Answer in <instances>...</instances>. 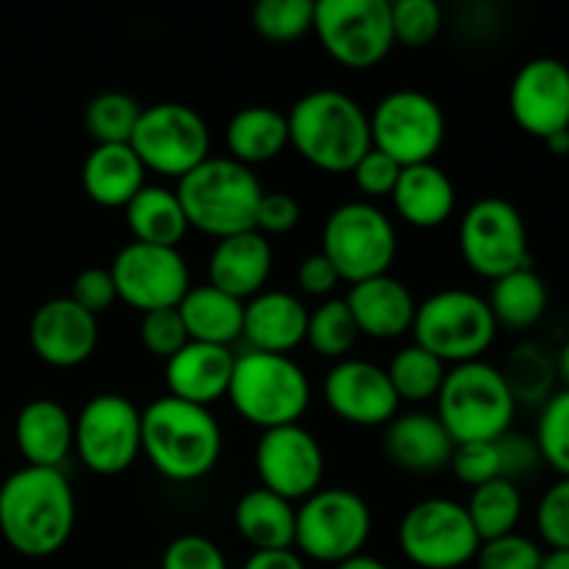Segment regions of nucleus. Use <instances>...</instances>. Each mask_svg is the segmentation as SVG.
Returning a JSON list of instances; mask_svg holds the SVG:
<instances>
[{"label":"nucleus","instance_id":"f257e3e1","mask_svg":"<svg viewBox=\"0 0 569 569\" xmlns=\"http://www.w3.org/2000/svg\"><path fill=\"white\" fill-rule=\"evenodd\" d=\"M78 503L70 478L53 467H22L0 483V537L26 559H48L70 542Z\"/></svg>","mask_w":569,"mask_h":569},{"label":"nucleus","instance_id":"f03ea898","mask_svg":"<svg viewBox=\"0 0 569 569\" xmlns=\"http://www.w3.org/2000/svg\"><path fill=\"white\" fill-rule=\"evenodd\" d=\"M142 456L167 481L194 483L220 465L222 428L211 409L164 395L142 409Z\"/></svg>","mask_w":569,"mask_h":569},{"label":"nucleus","instance_id":"7ed1b4c3","mask_svg":"<svg viewBox=\"0 0 569 569\" xmlns=\"http://www.w3.org/2000/svg\"><path fill=\"white\" fill-rule=\"evenodd\" d=\"M289 144L300 159L331 176H345L372 148L370 114L339 89H311L287 111Z\"/></svg>","mask_w":569,"mask_h":569},{"label":"nucleus","instance_id":"20e7f679","mask_svg":"<svg viewBox=\"0 0 569 569\" xmlns=\"http://www.w3.org/2000/svg\"><path fill=\"white\" fill-rule=\"evenodd\" d=\"M176 194L189 228L220 242L237 233L256 231V209L264 187L250 167L228 156H209L178 181Z\"/></svg>","mask_w":569,"mask_h":569},{"label":"nucleus","instance_id":"39448f33","mask_svg":"<svg viewBox=\"0 0 569 569\" xmlns=\"http://www.w3.org/2000/svg\"><path fill=\"white\" fill-rule=\"evenodd\" d=\"M228 400L259 431L298 426L311 406V383L292 356L244 350L233 361Z\"/></svg>","mask_w":569,"mask_h":569},{"label":"nucleus","instance_id":"423d86ee","mask_svg":"<svg viewBox=\"0 0 569 569\" xmlns=\"http://www.w3.org/2000/svg\"><path fill=\"white\" fill-rule=\"evenodd\" d=\"M437 403L439 422L456 445L498 442L517 417V403L500 367L483 359L450 367Z\"/></svg>","mask_w":569,"mask_h":569},{"label":"nucleus","instance_id":"0eeeda50","mask_svg":"<svg viewBox=\"0 0 569 569\" xmlns=\"http://www.w3.org/2000/svg\"><path fill=\"white\" fill-rule=\"evenodd\" d=\"M411 337L445 367H456L483 359L498 337V322L481 295L470 289H439L417 303Z\"/></svg>","mask_w":569,"mask_h":569},{"label":"nucleus","instance_id":"6e6552de","mask_svg":"<svg viewBox=\"0 0 569 569\" xmlns=\"http://www.w3.org/2000/svg\"><path fill=\"white\" fill-rule=\"evenodd\" d=\"M322 256L342 283H361L387 276L398 259V231L383 209L370 200H348L322 226Z\"/></svg>","mask_w":569,"mask_h":569},{"label":"nucleus","instance_id":"1a4fd4ad","mask_svg":"<svg viewBox=\"0 0 569 569\" xmlns=\"http://www.w3.org/2000/svg\"><path fill=\"white\" fill-rule=\"evenodd\" d=\"M372 533V511L359 492L322 487L298 506L295 550L317 565L339 567L365 553Z\"/></svg>","mask_w":569,"mask_h":569},{"label":"nucleus","instance_id":"9d476101","mask_svg":"<svg viewBox=\"0 0 569 569\" xmlns=\"http://www.w3.org/2000/svg\"><path fill=\"white\" fill-rule=\"evenodd\" d=\"M72 422V450L94 476H122L142 456V409L126 395H94Z\"/></svg>","mask_w":569,"mask_h":569},{"label":"nucleus","instance_id":"9b49d317","mask_svg":"<svg viewBox=\"0 0 569 569\" xmlns=\"http://www.w3.org/2000/svg\"><path fill=\"white\" fill-rule=\"evenodd\" d=\"M315 37L337 64L372 70L395 48L389 0H320L315 3Z\"/></svg>","mask_w":569,"mask_h":569},{"label":"nucleus","instance_id":"f8f14e48","mask_svg":"<svg viewBox=\"0 0 569 569\" xmlns=\"http://www.w3.org/2000/svg\"><path fill=\"white\" fill-rule=\"evenodd\" d=\"M142 167L156 176L176 178L203 164L211 156V133L203 114L187 103H153L142 109L131 142Z\"/></svg>","mask_w":569,"mask_h":569},{"label":"nucleus","instance_id":"ddd939ff","mask_svg":"<svg viewBox=\"0 0 569 569\" xmlns=\"http://www.w3.org/2000/svg\"><path fill=\"white\" fill-rule=\"evenodd\" d=\"M372 148L387 153L395 164H428L448 137L445 111L420 89H395L383 94L370 114Z\"/></svg>","mask_w":569,"mask_h":569},{"label":"nucleus","instance_id":"4468645a","mask_svg":"<svg viewBox=\"0 0 569 569\" xmlns=\"http://www.w3.org/2000/svg\"><path fill=\"white\" fill-rule=\"evenodd\" d=\"M400 550L420 569H459L476 561L481 539L467 506L450 498H428L411 506L400 520Z\"/></svg>","mask_w":569,"mask_h":569},{"label":"nucleus","instance_id":"2eb2a0df","mask_svg":"<svg viewBox=\"0 0 569 569\" xmlns=\"http://www.w3.org/2000/svg\"><path fill=\"white\" fill-rule=\"evenodd\" d=\"M459 250L467 267L487 281H498L509 272L531 267L526 220L506 198H481L465 211L459 226Z\"/></svg>","mask_w":569,"mask_h":569},{"label":"nucleus","instance_id":"dca6fc26","mask_svg":"<svg viewBox=\"0 0 569 569\" xmlns=\"http://www.w3.org/2000/svg\"><path fill=\"white\" fill-rule=\"evenodd\" d=\"M109 272L117 289V300L142 311V315L159 309H178L183 295L192 287L189 264L181 250L159 248V244H122L111 259Z\"/></svg>","mask_w":569,"mask_h":569},{"label":"nucleus","instance_id":"f3484780","mask_svg":"<svg viewBox=\"0 0 569 569\" xmlns=\"http://www.w3.org/2000/svg\"><path fill=\"white\" fill-rule=\"evenodd\" d=\"M256 476L261 487L270 489L278 498L300 500L322 489V476H326V453L309 428L283 426L272 431H261L253 453Z\"/></svg>","mask_w":569,"mask_h":569},{"label":"nucleus","instance_id":"a211bd4d","mask_svg":"<svg viewBox=\"0 0 569 569\" xmlns=\"http://www.w3.org/2000/svg\"><path fill=\"white\" fill-rule=\"evenodd\" d=\"M509 111L517 126L537 139L569 131V64L553 56H537L515 72Z\"/></svg>","mask_w":569,"mask_h":569},{"label":"nucleus","instance_id":"6ab92c4d","mask_svg":"<svg viewBox=\"0 0 569 569\" xmlns=\"http://www.w3.org/2000/svg\"><path fill=\"white\" fill-rule=\"evenodd\" d=\"M322 398L339 420L356 428H387L400 415L387 370L365 359L337 361L322 381Z\"/></svg>","mask_w":569,"mask_h":569},{"label":"nucleus","instance_id":"aec40b11","mask_svg":"<svg viewBox=\"0 0 569 569\" xmlns=\"http://www.w3.org/2000/svg\"><path fill=\"white\" fill-rule=\"evenodd\" d=\"M100 339L98 317L72 298H53L33 311L28 342L39 361L56 370H72L94 353Z\"/></svg>","mask_w":569,"mask_h":569},{"label":"nucleus","instance_id":"412c9836","mask_svg":"<svg viewBox=\"0 0 569 569\" xmlns=\"http://www.w3.org/2000/svg\"><path fill=\"white\" fill-rule=\"evenodd\" d=\"M231 348L203 342H187L172 359L164 361V383L170 398L211 409L217 400L228 398L233 376Z\"/></svg>","mask_w":569,"mask_h":569},{"label":"nucleus","instance_id":"4be33fe9","mask_svg":"<svg viewBox=\"0 0 569 569\" xmlns=\"http://www.w3.org/2000/svg\"><path fill=\"white\" fill-rule=\"evenodd\" d=\"M309 309L303 300L283 289H264L244 303L242 339L248 350L289 356L306 342Z\"/></svg>","mask_w":569,"mask_h":569},{"label":"nucleus","instance_id":"5701e85b","mask_svg":"<svg viewBox=\"0 0 569 569\" xmlns=\"http://www.w3.org/2000/svg\"><path fill=\"white\" fill-rule=\"evenodd\" d=\"M361 337L392 342L411 333L417 315V300L411 289L395 276H378L353 283L345 298Z\"/></svg>","mask_w":569,"mask_h":569},{"label":"nucleus","instance_id":"b1692460","mask_svg":"<svg viewBox=\"0 0 569 569\" xmlns=\"http://www.w3.org/2000/svg\"><path fill=\"white\" fill-rule=\"evenodd\" d=\"M456 442L437 415L406 411L398 415L383 431V453L398 470L411 476H431L450 465Z\"/></svg>","mask_w":569,"mask_h":569},{"label":"nucleus","instance_id":"393cba45","mask_svg":"<svg viewBox=\"0 0 569 569\" xmlns=\"http://www.w3.org/2000/svg\"><path fill=\"white\" fill-rule=\"evenodd\" d=\"M272 276V244L259 231L220 239L209 256V281L220 292L248 303L264 292Z\"/></svg>","mask_w":569,"mask_h":569},{"label":"nucleus","instance_id":"a878e982","mask_svg":"<svg viewBox=\"0 0 569 569\" xmlns=\"http://www.w3.org/2000/svg\"><path fill=\"white\" fill-rule=\"evenodd\" d=\"M72 433L76 422L70 411L50 398L28 400L14 420V442L28 467L61 470L72 453Z\"/></svg>","mask_w":569,"mask_h":569},{"label":"nucleus","instance_id":"bb28decb","mask_svg":"<svg viewBox=\"0 0 569 569\" xmlns=\"http://www.w3.org/2000/svg\"><path fill=\"white\" fill-rule=\"evenodd\" d=\"M400 220L420 231L445 226L456 211V187L439 164L403 167L398 187L389 194Z\"/></svg>","mask_w":569,"mask_h":569},{"label":"nucleus","instance_id":"cd10ccee","mask_svg":"<svg viewBox=\"0 0 569 569\" xmlns=\"http://www.w3.org/2000/svg\"><path fill=\"white\" fill-rule=\"evenodd\" d=\"M144 176L131 144H94L83 159L81 187L100 209H126L144 189Z\"/></svg>","mask_w":569,"mask_h":569},{"label":"nucleus","instance_id":"c85d7f7f","mask_svg":"<svg viewBox=\"0 0 569 569\" xmlns=\"http://www.w3.org/2000/svg\"><path fill=\"white\" fill-rule=\"evenodd\" d=\"M228 159L244 167L276 161L289 148L287 114L272 106H244L226 126Z\"/></svg>","mask_w":569,"mask_h":569},{"label":"nucleus","instance_id":"c756f323","mask_svg":"<svg viewBox=\"0 0 569 569\" xmlns=\"http://www.w3.org/2000/svg\"><path fill=\"white\" fill-rule=\"evenodd\" d=\"M178 315L187 328L189 342L231 348L237 339H242L244 303L211 283H198V287L192 283L178 303Z\"/></svg>","mask_w":569,"mask_h":569},{"label":"nucleus","instance_id":"7c9ffc66","mask_svg":"<svg viewBox=\"0 0 569 569\" xmlns=\"http://www.w3.org/2000/svg\"><path fill=\"white\" fill-rule=\"evenodd\" d=\"M295 515H298L295 503L259 487L237 500L233 526H237L239 537L253 548V553L295 550Z\"/></svg>","mask_w":569,"mask_h":569},{"label":"nucleus","instance_id":"2f4dec72","mask_svg":"<svg viewBox=\"0 0 569 569\" xmlns=\"http://www.w3.org/2000/svg\"><path fill=\"white\" fill-rule=\"evenodd\" d=\"M126 226L131 231V242L159 244V248H178L189 231V220L178 200L176 189L144 183L142 192L122 209Z\"/></svg>","mask_w":569,"mask_h":569},{"label":"nucleus","instance_id":"473e14b6","mask_svg":"<svg viewBox=\"0 0 569 569\" xmlns=\"http://www.w3.org/2000/svg\"><path fill=\"white\" fill-rule=\"evenodd\" d=\"M487 303L492 309L498 328L528 331L548 311L550 292L545 278L533 267H522V270H515L492 281Z\"/></svg>","mask_w":569,"mask_h":569},{"label":"nucleus","instance_id":"72a5a7b5","mask_svg":"<svg viewBox=\"0 0 569 569\" xmlns=\"http://www.w3.org/2000/svg\"><path fill=\"white\" fill-rule=\"evenodd\" d=\"M500 376H503L517 406H539L542 409L556 395L559 367H556V356H550L542 345L520 342L506 356Z\"/></svg>","mask_w":569,"mask_h":569},{"label":"nucleus","instance_id":"f704fd0d","mask_svg":"<svg viewBox=\"0 0 569 569\" xmlns=\"http://www.w3.org/2000/svg\"><path fill=\"white\" fill-rule=\"evenodd\" d=\"M467 515H470L472 528H476L481 542L515 533L522 520L520 487L515 481H506V478H495V481L472 489L470 500H467Z\"/></svg>","mask_w":569,"mask_h":569},{"label":"nucleus","instance_id":"c9c22d12","mask_svg":"<svg viewBox=\"0 0 569 569\" xmlns=\"http://www.w3.org/2000/svg\"><path fill=\"white\" fill-rule=\"evenodd\" d=\"M400 403H428L442 389L448 367L428 353L420 345H406L392 356L389 367H383Z\"/></svg>","mask_w":569,"mask_h":569},{"label":"nucleus","instance_id":"e433bc0d","mask_svg":"<svg viewBox=\"0 0 569 569\" xmlns=\"http://www.w3.org/2000/svg\"><path fill=\"white\" fill-rule=\"evenodd\" d=\"M359 328L350 315L345 298L322 300L315 311H309V328H306V345L317 356L331 361L348 359L350 350L359 342Z\"/></svg>","mask_w":569,"mask_h":569},{"label":"nucleus","instance_id":"4c0bfd02","mask_svg":"<svg viewBox=\"0 0 569 569\" xmlns=\"http://www.w3.org/2000/svg\"><path fill=\"white\" fill-rule=\"evenodd\" d=\"M139 114H142V106L131 94L109 89L89 100L83 111V126L94 144H128L137 131Z\"/></svg>","mask_w":569,"mask_h":569},{"label":"nucleus","instance_id":"58836bf2","mask_svg":"<svg viewBox=\"0 0 569 569\" xmlns=\"http://www.w3.org/2000/svg\"><path fill=\"white\" fill-rule=\"evenodd\" d=\"M250 26L267 42H298L315 28V3L311 0H261L250 11Z\"/></svg>","mask_w":569,"mask_h":569},{"label":"nucleus","instance_id":"ea45409f","mask_svg":"<svg viewBox=\"0 0 569 569\" xmlns=\"http://www.w3.org/2000/svg\"><path fill=\"white\" fill-rule=\"evenodd\" d=\"M542 465L559 478H569V389H556L553 398L539 409L537 433H533Z\"/></svg>","mask_w":569,"mask_h":569},{"label":"nucleus","instance_id":"a19ab883","mask_svg":"<svg viewBox=\"0 0 569 569\" xmlns=\"http://www.w3.org/2000/svg\"><path fill=\"white\" fill-rule=\"evenodd\" d=\"M442 9L433 0L392 3V37L403 48H428L442 31Z\"/></svg>","mask_w":569,"mask_h":569},{"label":"nucleus","instance_id":"79ce46f5","mask_svg":"<svg viewBox=\"0 0 569 569\" xmlns=\"http://www.w3.org/2000/svg\"><path fill=\"white\" fill-rule=\"evenodd\" d=\"M542 561L545 550L539 542L517 531L481 542L476 556L478 569H542Z\"/></svg>","mask_w":569,"mask_h":569},{"label":"nucleus","instance_id":"37998d69","mask_svg":"<svg viewBox=\"0 0 569 569\" xmlns=\"http://www.w3.org/2000/svg\"><path fill=\"white\" fill-rule=\"evenodd\" d=\"M537 533L550 550H569V478H559L537 503Z\"/></svg>","mask_w":569,"mask_h":569},{"label":"nucleus","instance_id":"c03bdc74","mask_svg":"<svg viewBox=\"0 0 569 569\" xmlns=\"http://www.w3.org/2000/svg\"><path fill=\"white\" fill-rule=\"evenodd\" d=\"M139 342L150 356H159L164 361L172 359L189 342L178 309H159L142 315V320H139Z\"/></svg>","mask_w":569,"mask_h":569},{"label":"nucleus","instance_id":"a18cd8bd","mask_svg":"<svg viewBox=\"0 0 569 569\" xmlns=\"http://www.w3.org/2000/svg\"><path fill=\"white\" fill-rule=\"evenodd\" d=\"M159 569H228V559L209 537L181 533L164 548Z\"/></svg>","mask_w":569,"mask_h":569},{"label":"nucleus","instance_id":"49530a36","mask_svg":"<svg viewBox=\"0 0 569 569\" xmlns=\"http://www.w3.org/2000/svg\"><path fill=\"white\" fill-rule=\"evenodd\" d=\"M450 470L467 487L478 489L483 483L500 478V456L495 442H467L456 445L453 456H450Z\"/></svg>","mask_w":569,"mask_h":569},{"label":"nucleus","instance_id":"de8ad7c7","mask_svg":"<svg viewBox=\"0 0 569 569\" xmlns=\"http://www.w3.org/2000/svg\"><path fill=\"white\" fill-rule=\"evenodd\" d=\"M400 170L403 167L395 164L387 153L370 148L361 156L359 164L350 170V176H353L356 187H359V192L365 198H389L395 192V187H398Z\"/></svg>","mask_w":569,"mask_h":569},{"label":"nucleus","instance_id":"09e8293b","mask_svg":"<svg viewBox=\"0 0 569 569\" xmlns=\"http://www.w3.org/2000/svg\"><path fill=\"white\" fill-rule=\"evenodd\" d=\"M300 203L295 194L289 192H264L261 194V203L256 209V231L261 237H281L298 228L300 222Z\"/></svg>","mask_w":569,"mask_h":569},{"label":"nucleus","instance_id":"8fccbe9b","mask_svg":"<svg viewBox=\"0 0 569 569\" xmlns=\"http://www.w3.org/2000/svg\"><path fill=\"white\" fill-rule=\"evenodd\" d=\"M498 456H500V478L506 481H520V478L537 472V467L542 465V456H539L537 442L533 437H526V433H503L498 439Z\"/></svg>","mask_w":569,"mask_h":569},{"label":"nucleus","instance_id":"3c124183","mask_svg":"<svg viewBox=\"0 0 569 569\" xmlns=\"http://www.w3.org/2000/svg\"><path fill=\"white\" fill-rule=\"evenodd\" d=\"M70 298L94 317L109 311L117 303V289L109 267H89V270L78 272Z\"/></svg>","mask_w":569,"mask_h":569},{"label":"nucleus","instance_id":"603ef678","mask_svg":"<svg viewBox=\"0 0 569 569\" xmlns=\"http://www.w3.org/2000/svg\"><path fill=\"white\" fill-rule=\"evenodd\" d=\"M295 283H298L300 295H306V298L331 300L342 278H339V272L333 270V264L326 256L311 253L295 270Z\"/></svg>","mask_w":569,"mask_h":569},{"label":"nucleus","instance_id":"864d4df0","mask_svg":"<svg viewBox=\"0 0 569 569\" xmlns=\"http://www.w3.org/2000/svg\"><path fill=\"white\" fill-rule=\"evenodd\" d=\"M242 569H309L298 550H264L253 553Z\"/></svg>","mask_w":569,"mask_h":569},{"label":"nucleus","instance_id":"5fc2aeb1","mask_svg":"<svg viewBox=\"0 0 569 569\" xmlns=\"http://www.w3.org/2000/svg\"><path fill=\"white\" fill-rule=\"evenodd\" d=\"M333 569H389V567L383 565L381 559H376V556L361 553V556H353V559L342 561V565L333 567Z\"/></svg>","mask_w":569,"mask_h":569},{"label":"nucleus","instance_id":"6e6d98bb","mask_svg":"<svg viewBox=\"0 0 569 569\" xmlns=\"http://www.w3.org/2000/svg\"><path fill=\"white\" fill-rule=\"evenodd\" d=\"M545 144H548V150L553 156H567L569 153V131L553 133V137L545 139Z\"/></svg>","mask_w":569,"mask_h":569},{"label":"nucleus","instance_id":"4d7b16f0","mask_svg":"<svg viewBox=\"0 0 569 569\" xmlns=\"http://www.w3.org/2000/svg\"><path fill=\"white\" fill-rule=\"evenodd\" d=\"M542 569H569V550H550V553H545Z\"/></svg>","mask_w":569,"mask_h":569},{"label":"nucleus","instance_id":"13d9d810","mask_svg":"<svg viewBox=\"0 0 569 569\" xmlns=\"http://www.w3.org/2000/svg\"><path fill=\"white\" fill-rule=\"evenodd\" d=\"M556 367H559V381L569 389V339L561 345L559 353H556Z\"/></svg>","mask_w":569,"mask_h":569}]
</instances>
